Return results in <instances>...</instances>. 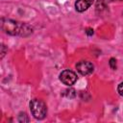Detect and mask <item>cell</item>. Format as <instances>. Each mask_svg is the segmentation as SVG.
Listing matches in <instances>:
<instances>
[{
	"instance_id": "1",
	"label": "cell",
	"mask_w": 123,
	"mask_h": 123,
	"mask_svg": "<svg viewBox=\"0 0 123 123\" xmlns=\"http://www.w3.org/2000/svg\"><path fill=\"white\" fill-rule=\"evenodd\" d=\"M2 30L9 35L12 36H20V37H28L33 33V28L27 24L22 22H17L12 19H2L1 22Z\"/></svg>"
},
{
	"instance_id": "2",
	"label": "cell",
	"mask_w": 123,
	"mask_h": 123,
	"mask_svg": "<svg viewBox=\"0 0 123 123\" xmlns=\"http://www.w3.org/2000/svg\"><path fill=\"white\" fill-rule=\"evenodd\" d=\"M30 111L32 115L38 120L43 119L47 114L46 104L40 99H33L30 102Z\"/></svg>"
},
{
	"instance_id": "3",
	"label": "cell",
	"mask_w": 123,
	"mask_h": 123,
	"mask_svg": "<svg viewBox=\"0 0 123 123\" xmlns=\"http://www.w3.org/2000/svg\"><path fill=\"white\" fill-rule=\"evenodd\" d=\"M60 81L63 85L70 86H72V85H74L76 83V81H77V75L72 70L66 69V70L62 71V73L60 74Z\"/></svg>"
},
{
	"instance_id": "4",
	"label": "cell",
	"mask_w": 123,
	"mask_h": 123,
	"mask_svg": "<svg viewBox=\"0 0 123 123\" xmlns=\"http://www.w3.org/2000/svg\"><path fill=\"white\" fill-rule=\"evenodd\" d=\"M76 69L81 75L86 76L93 72L94 65L92 64V62L88 61H80L76 63Z\"/></svg>"
},
{
	"instance_id": "5",
	"label": "cell",
	"mask_w": 123,
	"mask_h": 123,
	"mask_svg": "<svg viewBox=\"0 0 123 123\" xmlns=\"http://www.w3.org/2000/svg\"><path fill=\"white\" fill-rule=\"evenodd\" d=\"M94 0H76L75 2V9L79 12H83L86 11L93 3Z\"/></svg>"
},
{
	"instance_id": "6",
	"label": "cell",
	"mask_w": 123,
	"mask_h": 123,
	"mask_svg": "<svg viewBox=\"0 0 123 123\" xmlns=\"http://www.w3.org/2000/svg\"><path fill=\"white\" fill-rule=\"evenodd\" d=\"M18 121L19 122H29V118L25 112H20L18 115Z\"/></svg>"
},
{
	"instance_id": "7",
	"label": "cell",
	"mask_w": 123,
	"mask_h": 123,
	"mask_svg": "<svg viewBox=\"0 0 123 123\" xmlns=\"http://www.w3.org/2000/svg\"><path fill=\"white\" fill-rule=\"evenodd\" d=\"M109 64H110V66H111V69H113V70L116 69V60L114 58H111V60L109 62Z\"/></svg>"
},
{
	"instance_id": "8",
	"label": "cell",
	"mask_w": 123,
	"mask_h": 123,
	"mask_svg": "<svg viewBox=\"0 0 123 123\" xmlns=\"http://www.w3.org/2000/svg\"><path fill=\"white\" fill-rule=\"evenodd\" d=\"M117 91H118V93H119L121 96H123V82L118 85V86H117Z\"/></svg>"
},
{
	"instance_id": "9",
	"label": "cell",
	"mask_w": 123,
	"mask_h": 123,
	"mask_svg": "<svg viewBox=\"0 0 123 123\" xmlns=\"http://www.w3.org/2000/svg\"><path fill=\"white\" fill-rule=\"evenodd\" d=\"M1 49H2V51H1V59H2V58L5 56V54H6V46H5L4 44H2Z\"/></svg>"
},
{
	"instance_id": "10",
	"label": "cell",
	"mask_w": 123,
	"mask_h": 123,
	"mask_svg": "<svg viewBox=\"0 0 123 123\" xmlns=\"http://www.w3.org/2000/svg\"><path fill=\"white\" fill-rule=\"evenodd\" d=\"M86 33L88 36H92V35H93V30H92L91 28H87L86 31Z\"/></svg>"
}]
</instances>
